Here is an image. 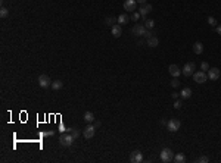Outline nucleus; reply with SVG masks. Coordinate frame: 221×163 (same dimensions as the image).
Wrapping results in <instances>:
<instances>
[{
  "label": "nucleus",
  "mask_w": 221,
  "mask_h": 163,
  "mask_svg": "<svg viewBox=\"0 0 221 163\" xmlns=\"http://www.w3.org/2000/svg\"><path fill=\"white\" fill-rule=\"evenodd\" d=\"M180 96H181V99H190V97H192V90H190L189 87H186V88L181 90Z\"/></svg>",
  "instance_id": "obj_17"
},
{
  "label": "nucleus",
  "mask_w": 221,
  "mask_h": 163,
  "mask_svg": "<svg viewBox=\"0 0 221 163\" xmlns=\"http://www.w3.org/2000/svg\"><path fill=\"white\" fill-rule=\"evenodd\" d=\"M116 21H118V24H120V25H125L128 21H130V16H128L127 13H121Z\"/></svg>",
  "instance_id": "obj_15"
},
{
  "label": "nucleus",
  "mask_w": 221,
  "mask_h": 163,
  "mask_svg": "<svg viewBox=\"0 0 221 163\" xmlns=\"http://www.w3.org/2000/svg\"><path fill=\"white\" fill-rule=\"evenodd\" d=\"M74 137H72V134L68 131V132H62L61 134V137H59V144L62 145V147H71L72 143H74Z\"/></svg>",
  "instance_id": "obj_1"
},
{
  "label": "nucleus",
  "mask_w": 221,
  "mask_h": 163,
  "mask_svg": "<svg viewBox=\"0 0 221 163\" xmlns=\"http://www.w3.org/2000/svg\"><path fill=\"white\" fill-rule=\"evenodd\" d=\"M106 24L110 25V27L115 25V18H106Z\"/></svg>",
  "instance_id": "obj_28"
},
{
  "label": "nucleus",
  "mask_w": 221,
  "mask_h": 163,
  "mask_svg": "<svg viewBox=\"0 0 221 163\" xmlns=\"http://www.w3.org/2000/svg\"><path fill=\"white\" fill-rule=\"evenodd\" d=\"M167 124H168V122H167L165 119H161V125H167Z\"/></svg>",
  "instance_id": "obj_36"
},
{
  "label": "nucleus",
  "mask_w": 221,
  "mask_h": 163,
  "mask_svg": "<svg viewBox=\"0 0 221 163\" xmlns=\"http://www.w3.org/2000/svg\"><path fill=\"white\" fill-rule=\"evenodd\" d=\"M201 69H202L203 72H205V71H209V65H208L207 62H202V63H201Z\"/></svg>",
  "instance_id": "obj_26"
},
{
  "label": "nucleus",
  "mask_w": 221,
  "mask_h": 163,
  "mask_svg": "<svg viewBox=\"0 0 221 163\" xmlns=\"http://www.w3.org/2000/svg\"><path fill=\"white\" fill-rule=\"evenodd\" d=\"M217 33L221 35V25H218V27H217Z\"/></svg>",
  "instance_id": "obj_35"
},
{
  "label": "nucleus",
  "mask_w": 221,
  "mask_h": 163,
  "mask_svg": "<svg viewBox=\"0 0 221 163\" xmlns=\"http://www.w3.org/2000/svg\"><path fill=\"white\" fill-rule=\"evenodd\" d=\"M137 2H139L140 5H144V3H146V0H137Z\"/></svg>",
  "instance_id": "obj_37"
},
{
  "label": "nucleus",
  "mask_w": 221,
  "mask_h": 163,
  "mask_svg": "<svg viewBox=\"0 0 221 163\" xmlns=\"http://www.w3.org/2000/svg\"><path fill=\"white\" fill-rule=\"evenodd\" d=\"M192 77H193V79H195V82L203 84V82H207V79H208V74L203 71H195V74H193Z\"/></svg>",
  "instance_id": "obj_3"
},
{
  "label": "nucleus",
  "mask_w": 221,
  "mask_h": 163,
  "mask_svg": "<svg viewBox=\"0 0 221 163\" xmlns=\"http://www.w3.org/2000/svg\"><path fill=\"white\" fill-rule=\"evenodd\" d=\"M207 74H208V78H209L211 81H217V79L220 78V69H218V68H209V71H208Z\"/></svg>",
  "instance_id": "obj_9"
},
{
  "label": "nucleus",
  "mask_w": 221,
  "mask_h": 163,
  "mask_svg": "<svg viewBox=\"0 0 221 163\" xmlns=\"http://www.w3.org/2000/svg\"><path fill=\"white\" fill-rule=\"evenodd\" d=\"M144 33H146V27H144V25L136 24L134 27H133V34H134V35H139V37H144Z\"/></svg>",
  "instance_id": "obj_11"
},
{
  "label": "nucleus",
  "mask_w": 221,
  "mask_h": 163,
  "mask_svg": "<svg viewBox=\"0 0 221 163\" xmlns=\"http://www.w3.org/2000/svg\"><path fill=\"white\" fill-rule=\"evenodd\" d=\"M196 162H197V163H208V162H209V159H208V157H205V156H202V157H199V159H197Z\"/></svg>",
  "instance_id": "obj_27"
},
{
  "label": "nucleus",
  "mask_w": 221,
  "mask_h": 163,
  "mask_svg": "<svg viewBox=\"0 0 221 163\" xmlns=\"http://www.w3.org/2000/svg\"><path fill=\"white\" fill-rule=\"evenodd\" d=\"M168 71H170V74H171V75H173L174 78H177L178 75L181 74V71H180V68H178L177 65H170Z\"/></svg>",
  "instance_id": "obj_14"
},
{
  "label": "nucleus",
  "mask_w": 221,
  "mask_h": 163,
  "mask_svg": "<svg viewBox=\"0 0 221 163\" xmlns=\"http://www.w3.org/2000/svg\"><path fill=\"white\" fill-rule=\"evenodd\" d=\"M69 132L72 134V137H74V138H77L78 135H80V131H78L77 128H71V130H69Z\"/></svg>",
  "instance_id": "obj_24"
},
{
  "label": "nucleus",
  "mask_w": 221,
  "mask_h": 163,
  "mask_svg": "<svg viewBox=\"0 0 221 163\" xmlns=\"http://www.w3.org/2000/svg\"><path fill=\"white\" fill-rule=\"evenodd\" d=\"M174 162L175 163H183V162H186V157H184V156H183V154H175V156H174Z\"/></svg>",
  "instance_id": "obj_21"
},
{
  "label": "nucleus",
  "mask_w": 221,
  "mask_h": 163,
  "mask_svg": "<svg viewBox=\"0 0 221 163\" xmlns=\"http://www.w3.org/2000/svg\"><path fill=\"white\" fill-rule=\"evenodd\" d=\"M208 24L211 25V27H215V25H217L215 18H212V16H208Z\"/></svg>",
  "instance_id": "obj_25"
},
{
  "label": "nucleus",
  "mask_w": 221,
  "mask_h": 163,
  "mask_svg": "<svg viewBox=\"0 0 221 163\" xmlns=\"http://www.w3.org/2000/svg\"><path fill=\"white\" fill-rule=\"evenodd\" d=\"M158 44H159V40L156 35H152L150 38H148V46H149V47H156Z\"/></svg>",
  "instance_id": "obj_16"
},
{
  "label": "nucleus",
  "mask_w": 221,
  "mask_h": 163,
  "mask_svg": "<svg viewBox=\"0 0 221 163\" xmlns=\"http://www.w3.org/2000/svg\"><path fill=\"white\" fill-rule=\"evenodd\" d=\"M84 120H86L87 124H91V122L94 120V115H93L91 112H86V113H84Z\"/></svg>",
  "instance_id": "obj_20"
},
{
  "label": "nucleus",
  "mask_w": 221,
  "mask_h": 163,
  "mask_svg": "<svg viewBox=\"0 0 221 163\" xmlns=\"http://www.w3.org/2000/svg\"><path fill=\"white\" fill-rule=\"evenodd\" d=\"M137 8V0H125L124 2V9L127 12H134Z\"/></svg>",
  "instance_id": "obj_10"
},
{
  "label": "nucleus",
  "mask_w": 221,
  "mask_h": 163,
  "mask_svg": "<svg viewBox=\"0 0 221 163\" xmlns=\"http://www.w3.org/2000/svg\"><path fill=\"white\" fill-rule=\"evenodd\" d=\"M130 162L131 163H140V162H143V154L140 153L139 150H134V151L130 154Z\"/></svg>",
  "instance_id": "obj_8"
},
{
  "label": "nucleus",
  "mask_w": 221,
  "mask_h": 163,
  "mask_svg": "<svg viewBox=\"0 0 221 163\" xmlns=\"http://www.w3.org/2000/svg\"><path fill=\"white\" fill-rule=\"evenodd\" d=\"M50 87H52L53 90L56 91V90H61V88L63 87V82L61 81V79H56V81H53V82H52V85H50Z\"/></svg>",
  "instance_id": "obj_19"
},
{
  "label": "nucleus",
  "mask_w": 221,
  "mask_h": 163,
  "mask_svg": "<svg viewBox=\"0 0 221 163\" xmlns=\"http://www.w3.org/2000/svg\"><path fill=\"white\" fill-rule=\"evenodd\" d=\"M193 52L196 53V54H201V53L203 52V44L199 43V41H196V43L193 44Z\"/></svg>",
  "instance_id": "obj_18"
},
{
  "label": "nucleus",
  "mask_w": 221,
  "mask_h": 163,
  "mask_svg": "<svg viewBox=\"0 0 221 163\" xmlns=\"http://www.w3.org/2000/svg\"><path fill=\"white\" fill-rule=\"evenodd\" d=\"M180 85V81H178L177 78H174L173 81H171V87H174V88H175V87H178Z\"/></svg>",
  "instance_id": "obj_30"
},
{
  "label": "nucleus",
  "mask_w": 221,
  "mask_h": 163,
  "mask_svg": "<svg viewBox=\"0 0 221 163\" xmlns=\"http://www.w3.org/2000/svg\"><path fill=\"white\" fill-rule=\"evenodd\" d=\"M140 15H142V18L143 19H146V15L149 13V12H152V5H148V3H144V5L140 6Z\"/></svg>",
  "instance_id": "obj_12"
},
{
  "label": "nucleus",
  "mask_w": 221,
  "mask_h": 163,
  "mask_svg": "<svg viewBox=\"0 0 221 163\" xmlns=\"http://www.w3.org/2000/svg\"><path fill=\"white\" fill-rule=\"evenodd\" d=\"M161 160L164 163H170L174 160V151L171 149H162L161 151Z\"/></svg>",
  "instance_id": "obj_2"
},
{
  "label": "nucleus",
  "mask_w": 221,
  "mask_h": 163,
  "mask_svg": "<svg viewBox=\"0 0 221 163\" xmlns=\"http://www.w3.org/2000/svg\"><path fill=\"white\" fill-rule=\"evenodd\" d=\"M195 71H196V65L193 62H189L184 65V68H183L181 74L184 75V77H192L193 74H195Z\"/></svg>",
  "instance_id": "obj_4"
},
{
  "label": "nucleus",
  "mask_w": 221,
  "mask_h": 163,
  "mask_svg": "<svg viewBox=\"0 0 221 163\" xmlns=\"http://www.w3.org/2000/svg\"><path fill=\"white\" fill-rule=\"evenodd\" d=\"M140 16H142V15H140L139 12H134V13H133V16H131V19H133V21H139Z\"/></svg>",
  "instance_id": "obj_31"
},
{
  "label": "nucleus",
  "mask_w": 221,
  "mask_h": 163,
  "mask_svg": "<svg viewBox=\"0 0 221 163\" xmlns=\"http://www.w3.org/2000/svg\"><path fill=\"white\" fill-rule=\"evenodd\" d=\"M174 107H175V109H180V107H181V101H175V103H174Z\"/></svg>",
  "instance_id": "obj_34"
},
{
  "label": "nucleus",
  "mask_w": 221,
  "mask_h": 163,
  "mask_svg": "<svg viewBox=\"0 0 221 163\" xmlns=\"http://www.w3.org/2000/svg\"><path fill=\"white\" fill-rule=\"evenodd\" d=\"M8 15H9V10L6 9V8H2V9H0V16H2V18H6Z\"/></svg>",
  "instance_id": "obj_23"
},
{
  "label": "nucleus",
  "mask_w": 221,
  "mask_h": 163,
  "mask_svg": "<svg viewBox=\"0 0 221 163\" xmlns=\"http://www.w3.org/2000/svg\"><path fill=\"white\" fill-rule=\"evenodd\" d=\"M144 27H146V29H152L155 27V22L152 19H146V22H144Z\"/></svg>",
  "instance_id": "obj_22"
},
{
  "label": "nucleus",
  "mask_w": 221,
  "mask_h": 163,
  "mask_svg": "<svg viewBox=\"0 0 221 163\" xmlns=\"http://www.w3.org/2000/svg\"><path fill=\"white\" fill-rule=\"evenodd\" d=\"M39 85L41 87V88H47V87L52 85V81H50V78L47 77V75H40L39 77Z\"/></svg>",
  "instance_id": "obj_7"
},
{
  "label": "nucleus",
  "mask_w": 221,
  "mask_h": 163,
  "mask_svg": "<svg viewBox=\"0 0 221 163\" xmlns=\"http://www.w3.org/2000/svg\"><path fill=\"white\" fill-rule=\"evenodd\" d=\"M180 120L178 119H170L168 124H167V128H168L170 132H175V131L180 130Z\"/></svg>",
  "instance_id": "obj_6"
},
{
  "label": "nucleus",
  "mask_w": 221,
  "mask_h": 163,
  "mask_svg": "<svg viewBox=\"0 0 221 163\" xmlns=\"http://www.w3.org/2000/svg\"><path fill=\"white\" fill-rule=\"evenodd\" d=\"M96 134V126L94 125H87L84 131H83V135H84V138L86 140H91Z\"/></svg>",
  "instance_id": "obj_5"
},
{
  "label": "nucleus",
  "mask_w": 221,
  "mask_h": 163,
  "mask_svg": "<svg viewBox=\"0 0 221 163\" xmlns=\"http://www.w3.org/2000/svg\"><path fill=\"white\" fill-rule=\"evenodd\" d=\"M69 130H71V128H65L63 125H61V128H59V131H61V132H68Z\"/></svg>",
  "instance_id": "obj_33"
},
{
  "label": "nucleus",
  "mask_w": 221,
  "mask_h": 163,
  "mask_svg": "<svg viewBox=\"0 0 221 163\" xmlns=\"http://www.w3.org/2000/svg\"><path fill=\"white\" fill-rule=\"evenodd\" d=\"M154 34L150 33V29H146V33H144V38H150Z\"/></svg>",
  "instance_id": "obj_32"
},
{
  "label": "nucleus",
  "mask_w": 221,
  "mask_h": 163,
  "mask_svg": "<svg viewBox=\"0 0 221 163\" xmlns=\"http://www.w3.org/2000/svg\"><path fill=\"white\" fill-rule=\"evenodd\" d=\"M53 134H55V131H44V132H41L43 137H52Z\"/></svg>",
  "instance_id": "obj_29"
},
{
  "label": "nucleus",
  "mask_w": 221,
  "mask_h": 163,
  "mask_svg": "<svg viewBox=\"0 0 221 163\" xmlns=\"http://www.w3.org/2000/svg\"><path fill=\"white\" fill-rule=\"evenodd\" d=\"M121 27H122V25L115 24V25H112V28H110V31H112V35H114L115 38L121 37V34H122V28H121Z\"/></svg>",
  "instance_id": "obj_13"
}]
</instances>
